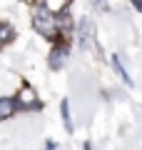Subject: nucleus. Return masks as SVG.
Instances as JSON below:
<instances>
[{
	"instance_id": "obj_1",
	"label": "nucleus",
	"mask_w": 142,
	"mask_h": 150,
	"mask_svg": "<svg viewBox=\"0 0 142 150\" xmlns=\"http://www.w3.org/2000/svg\"><path fill=\"white\" fill-rule=\"evenodd\" d=\"M32 28L35 33H40L47 40H55L58 38V15H55L45 3H35L32 5Z\"/></svg>"
},
{
	"instance_id": "obj_2",
	"label": "nucleus",
	"mask_w": 142,
	"mask_h": 150,
	"mask_svg": "<svg viewBox=\"0 0 142 150\" xmlns=\"http://www.w3.org/2000/svg\"><path fill=\"white\" fill-rule=\"evenodd\" d=\"M67 55H70V48H67V43H65V40H60V43H58V45L53 48L50 58H47V65H50L53 70L63 68V65L67 63Z\"/></svg>"
},
{
	"instance_id": "obj_4",
	"label": "nucleus",
	"mask_w": 142,
	"mask_h": 150,
	"mask_svg": "<svg viewBox=\"0 0 142 150\" xmlns=\"http://www.w3.org/2000/svg\"><path fill=\"white\" fill-rule=\"evenodd\" d=\"M13 38H15L13 25H10V23H0V48H3V45H8Z\"/></svg>"
},
{
	"instance_id": "obj_3",
	"label": "nucleus",
	"mask_w": 142,
	"mask_h": 150,
	"mask_svg": "<svg viewBox=\"0 0 142 150\" xmlns=\"http://www.w3.org/2000/svg\"><path fill=\"white\" fill-rule=\"evenodd\" d=\"M18 112V100L15 98H8V95H3L0 98V120H8V118H13Z\"/></svg>"
},
{
	"instance_id": "obj_5",
	"label": "nucleus",
	"mask_w": 142,
	"mask_h": 150,
	"mask_svg": "<svg viewBox=\"0 0 142 150\" xmlns=\"http://www.w3.org/2000/svg\"><path fill=\"white\" fill-rule=\"evenodd\" d=\"M60 112H63V120H65V128L72 130V118H70V108H67V100L63 103V108H60Z\"/></svg>"
}]
</instances>
